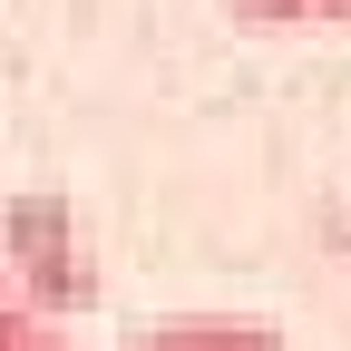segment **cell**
Segmentation results:
<instances>
[{
	"instance_id": "obj_1",
	"label": "cell",
	"mask_w": 351,
	"mask_h": 351,
	"mask_svg": "<svg viewBox=\"0 0 351 351\" xmlns=\"http://www.w3.org/2000/svg\"><path fill=\"white\" fill-rule=\"evenodd\" d=\"M0 283H10L39 322H59V332L98 302V254H88V225H78L69 195L29 186V195L0 205Z\"/></svg>"
},
{
	"instance_id": "obj_2",
	"label": "cell",
	"mask_w": 351,
	"mask_h": 351,
	"mask_svg": "<svg viewBox=\"0 0 351 351\" xmlns=\"http://www.w3.org/2000/svg\"><path fill=\"white\" fill-rule=\"evenodd\" d=\"M127 351H283V332L263 322V313H166Z\"/></svg>"
},
{
	"instance_id": "obj_3",
	"label": "cell",
	"mask_w": 351,
	"mask_h": 351,
	"mask_svg": "<svg viewBox=\"0 0 351 351\" xmlns=\"http://www.w3.org/2000/svg\"><path fill=\"white\" fill-rule=\"evenodd\" d=\"M225 20H244V29H302L313 0H225Z\"/></svg>"
},
{
	"instance_id": "obj_4",
	"label": "cell",
	"mask_w": 351,
	"mask_h": 351,
	"mask_svg": "<svg viewBox=\"0 0 351 351\" xmlns=\"http://www.w3.org/2000/svg\"><path fill=\"white\" fill-rule=\"evenodd\" d=\"M39 332H49V322H39V313H29V302H20L10 283H0V351H29Z\"/></svg>"
},
{
	"instance_id": "obj_5",
	"label": "cell",
	"mask_w": 351,
	"mask_h": 351,
	"mask_svg": "<svg viewBox=\"0 0 351 351\" xmlns=\"http://www.w3.org/2000/svg\"><path fill=\"white\" fill-rule=\"evenodd\" d=\"M29 351H78V332H59V322H49V332H39V341H29Z\"/></svg>"
},
{
	"instance_id": "obj_6",
	"label": "cell",
	"mask_w": 351,
	"mask_h": 351,
	"mask_svg": "<svg viewBox=\"0 0 351 351\" xmlns=\"http://www.w3.org/2000/svg\"><path fill=\"white\" fill-rule=\"evenodd\" d=\"M313 20H341L351 29V0H313Z\"/></svg>"
}]
</instances>
